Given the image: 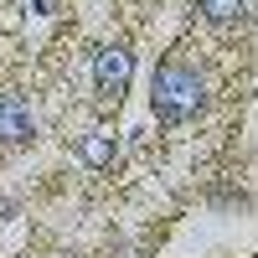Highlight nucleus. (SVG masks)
I'll list each match as a JSON object with an SVG mask.
<instances>
[{"label": "nucleus", "instance_id": "obj_1", "mask_svg": "<svg viewBox=\"0 0 258 258\" xmlns=\"http://www.w3.org/2000/svg\"><path fill=\"white\" fill-rule=\"evenodd\" d=\"M202 103H207V83L197 73V62L165 57L160 68H155V78H150V109H155V119L165 129H176L191 114H202Z\"/></svg>", "mask_w": 258, "mask_h": 258}, {"label": "nucleus", "instance_id": "obj_2", "mask_svg": "<svg viewBox=\"0 0 258 258\" xmlns=\"http://www.w3.org/2000/svg\"><path fill=\"white\" fill-rule=\"evenodd\" d=\"M129 73H135V57L124 47H103L93 57V93H98V109H119L124 88H129Z\"/></svg>", "mask_w": 258, "mask_h": 258}, {"label": "nucleus", "instance_id": "obj_3", "mask_svg": "<svg viewBox=\"0 0 258 258\" xmlns=\"http://www.w3.org/2000/svg\"><path fill=\"white\" fill-rule=\"evenodd\" d=\"M31 109H26V98L21 93H0V140H31Z\"/></svg>", "mask_w": 258, "mask_h": 258}, {"label": "nucleus", "instance_id": "obj_4", "mask_svg": "<svg viewBox=\"0 0 258 258\" xmlns=\"http://www.w3.org/2000/svg\"><path fill=\"white\" fill-rule=\"evenodd\" d=\"M78 155L88 160L93 170H103V165H114V140H109V135H93V140L78 145Z\"/></svg>", "mask_w": 258, "mask_h": 258}, {"label": "nucleus", "instance_id": "obj_5", "mask_svg": "<svg viewBox=\"0 0 258 258\" xmlns=\"http://www.w3.org/2000/svg\"><path fill=\"white\" fill-rule=\"evenodd\" d=\"M207 21H243L248 16V0H197Z\"/></svg>", "mask_w": 258, "mask_h": 258}]
</instances>
